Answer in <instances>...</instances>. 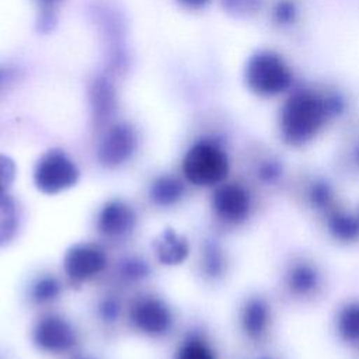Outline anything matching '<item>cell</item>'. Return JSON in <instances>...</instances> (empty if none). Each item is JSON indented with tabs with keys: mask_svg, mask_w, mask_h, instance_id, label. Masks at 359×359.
<instances>
[{
	"mask_svg": "<svg viewBox=\"0 0 359 359\" xmlns=\"http://www.w3.org/2000/svg\"><path fill=\"white\" fill-rule=\"evenodd\" d=\"M262 0H222V6L223 8L234 15H250L252 13H255L259 6H261Z\"/></svg>",
	"mask_w": 359,
	"mask_h": 359,
	"instance_id": "22",
	"label": "cell"
},
{
	"mask_svg": "<svg viewBox=\"0 0 359 359\" xmlns=\"http://www.w3.org/2000/svg\"><path fill=\"white\" fill-rule=\"evenodd\" d=\"M98 313L104 321H115L121 313V304L114 297H105L98 306Z\"/></svg>",
	"mask_w": 359,
	"mask_h": 359,
	"instance_id": "24",
	"label": "cell"
},
{
	"mask_svg": "<svg viewBox=\"0 0 359 359\" xmlns=\"http://www.w3.org/2000/svg\"><path fill=\"white\" fill-rule=\"evenodd\" d=\"M105 251L90 243H80L72 245L63 258L65 273L74 282L88 280L101 273L107 266Z\"/></svg>",
	"mask_w": 359,
	"mask_h": 359,
	"instance_id": "9",
	"label": "cell"
},
{
	"mask_svg": "<svg viewBox=\"0 0 359 359\" xmlns=\"http://www.w3.org/2000/svg\"><path fill=\"white\" fill-rule=\"evenodd\" d=\"M230 163L226 151L212 140L192 144L182 158L185 178L198 187H217L227 178Z\"/></svg>",
	"mask_w": 359,
	"mask_h": 359,
	"instance_id": "3",
	"label": "cell"
},
{
	"mask_svg": "<svg viewBox=\"0 0 359 359\" xmlns=\"http://www.w3.org/2000/svg\"><path fill=\"white\" fill-rule=\"evenodd\" d=\"M90 102L95 125L101 126L107 123L112 116L116 104L114 87L107 79L98 77L94 80L90 88Z\"/></svg>",
	"mask_w": 359,
	"mask_h": 359,
	"instance_id": "12",
	"label": "cell"
},
{
	"mask_svg": "<svg viewBox=\"0 0 359 359\" xmlns=\"http://www.w3.org/2000/svg\"><path fill=\"white\" fill-rule=\"evenodd\" d=\"M3 79H4V72H3V70H0V83L3 81Z\"/></svg>",
	"mask_w": 359,
	"mask_h": 359,
	"instance_id": "27",
	"label": "cell"
},
{
	"mask_svg": "<svg viewBox=\"0 0 359 359\" xmlns=\"http://www.w3.org/2000/svg\"><path fill=\"white\" fill-rule=\"evenodd\" d=\"M60 294V283L59 280L52 276H41L36 279L31 287V297L35 303H49L53 302Z\"/></svg>",
	"mask_w": 359,
	"mask_h": 359,
	"instance_id": "18",
	"label": "cell"
},
{
	"mask_svg": "<svg viewBox=\"0 0 359 359\" xmlns=\"http://www.w3.org/2000/svg\"><path fill=\"white\" fill-rule=\"evenodd\" d=\"M18 213L13 198L4 192L0 194V247L7 244L17 233Z\"/></svg>",
	"mask_w": 359,
	"mask_h": 359,
	"instance_id": "16",
	"label": "cell"
},
{
	"mask_svg": "<svg viewBox=\"0 0 359 359\" xmlns=\"http://www.w3.org/2000/svg\"><path fill=\"white\" fill-rule=\"evenodd\" d=\"M136 224V215L130 205L121 199H111L101 208L97 217L100 233L108 238H119L129 234Z\"/></svg>",
	"mask_w": 359,
	"mask_h": 359,
	"instance_id": "10",
	"label": "cell"
},
{
	"mask_svg": "<svg viewBox=\"0 0 359 359\" xmlns=\"http://www.w3.org/2000/svg\"><path fill=\"white\" fill-rule=\"evenodd\" d=\"M185 187L174 175H160L150 185V199L157 206H172L184 196Z\"/></svg>",
	"mask_w": 359,
	"mask_h": 359,
	"instance_id": "14",
	"label": "cell"
},
{
	"mask_svg": "<svg viewBox=\"0 0 359 359\" xmlns=\"http://www.w3.org/2000/svg\"><path fill=\"white\" fill-rule=\"evenodd\" d=\"M318 285V273L309 265H299L289 271L287 286L297 294L306 296L307 293L316 290Z\"/></svg>",
	"mask_w": 359,
	"mask_h": 359,
	"instance_id": "17",
	"label": "cell"
},
{
	"mask_svg": "<svg viewBox=\"0 0 359 359\" xmlns=\"http://www.w3.org/2000/svg\"><path fill=\"white\" fill-rule=\"evenodd\" d=\"M15 172L17 168L14 161L6 154H0V194L7 192V189L11 187Z\"/></svg>",
	"mask_w": 359,
	"mask_h": 359,
	"instance_id": "23",
	"label": "cell"
},
{
	"mask_svg": "<svg viewBox=\"0 0 359 359\" xmlns=\"http://www.w3.org/2000/svg\"><path fill=\"white\" fill-rule=\"evenodd\" d=\"M335 330L344 342L359 344V302H351L341 307L335 318Z\"/></svg>",
	"mask_w": 359,
	"mask_h": 359,
	"instance_id": "15",
	"label": "cell"
},
{
	"mask_svg": "<svg viewBox=\"0 0 359 359\" xmlns=\"http://www.w3.org/2000/svg\"><path fill=\"white\" fill-rule=\"evenodd\" d=\"M331 115L330 101L310 90L289 95L279 114V132L290 146H304L323 130Z\"/></svg>",
	"mask_w": 359,
	"mask_h": 359,
	"instance_id": "1",
	"label": "cell"
},
{
	"mask_svg": "<svg viewBox=\"0 0 359 359\" xmlns=\"http://www.w3.org/2000/svg\"><path fill=\"white\" fill-rule=\"evenodd\" d=\"M79 177L77 165L60 149L45 151L34 167V184L46 195H55L74 187Z\"/></svg>",
	"mask_w": 359,
	"mask_h": 359,
	"instance_id": "4",
	"label": "cell"
},
{
	"mask_svg": "<svg viewBox=\"0 0 359 359\" xmlns=\"http://www.w3.org/2000/svg\"><path fill=\"white\" fill-rule=\"evenodd\" d=\"M265 302L259 299L248 300L241 310V328L252 339L261 338L271 323V310Z\"/></svg>",
	"mask_w": 359,
	"mask_h": 359,
	"instance_id": "13",
	"label": "cell"
},
{
	"mask_svg": "<svg viewBox=\"0 0 359 359\" xmlns=\"http://www.w3.org/2000/svg\"><path fill=\"white\" fill-rule=\"evenodd\" d=\"M247 87L259 97H275L290 88L293 74L289 65L272 50L254 53L244 70Z\"/></svg>",
	"mask_w": 359,
	"mask_h": 359,
	"instance_id": "2",
	"label": "cell"
},
{
	"mask_svg": "<svg viewBox=\"0 0 359 359\" xmlns=\"http://www.w3.org/2000/svg\"><path fill=\"white\" fill-rule=\"evenodd\" d=\"M178 1L189 8H201V7L206 6L210 0H178Z\"/></svg>",
	"mask_w": 359,
	"mask_h": 359,
	"instance_id": "25",
	"label": "cell"
},
{
	"mask_svg": "<svg viewBox=\"0 0 359 359\" xmlns=\"http://www.w3.org/2000/svg\"><path fill=\"white\" fill-rule=\"evenodd\" d=\"M119 273L125 280L137 282L149 275V265L137 257H129L121 262Z\"/></svg>",
	"mask_w": 359,
	"mask_h": 359,
	"instance_id": "21",
	"label": "cell"
},
{
	"mask_svg": "<svg viewBox=\"0 0 359 359\" xmlns=\"http://www.w3.org/2000/svg\"><path fill=\"white\" fill-rule=\"evenodd\" d=\"M175 359H217L212 348L199 338H188L177 351Z\"/></svg>",
	"mask_w": 359,
	"mask_h": 359,
	"instance_id": "19",
	"label": "cell"
},
{
	"mask_svg": "<svg viewBox=\"0 0 359 359\" xmlns=\"http://www.w3.org/2000/svg\"><path fill=\"white\" fill-rule=\"evenodd\" d=\"M154 251L161 264L180 265L189 255V244L172 229H165L154 241Z\"/></svg>",
	"mask_w": 359,
	"mask_h": 359,
	"instance_id": "11",
	"label": "cell"
},
{
	"mask_svg": "<svg viewBox=\"0 0 359 359\" xmlns=\"http://www.w3.org/2000/svg\"><path fill=\"white\" fill-rule=\"evenodd\" d=\"M41 3H42V6L46 8L45 11H50L49 8L53 6V4H56L57 1H60V0H39Z\"/></svg>",
	"mask_w": 359,
	"mask_h": 359,
	"instance_id": "26",
	"label": "cell"
},
{
	"mask_svg": "<svg viewBox=\"0 0 359 359\" xmlns=\"http://www.w3.org/2000/svg\"><path fill=\"white\" fill-rule=\"evenodd\" d=\"M212 208L219 220L227 224H240L248 219L252 203L250 192L241 184L223 182L213 192Z\"/></svg>",
	"mask_w": 359,
	"mask_h": 359,
	"instance_id": "7",
	"label": "cell"
},
{
	"mask_svg": "<svg viewBox=\"0 0 359 359\" xmlns=\"http://www.w3.org/2000/svg\"><path fill=\"white\" fill-rule=\"evenodd\" d=\"M129 318L137 331L150 337L164 335L172 323L168 306L156 296H140L133 300Z\"/></svg>",
	"mask_w": 359,
	"mask_h": 359,
	"instance_id": "6",
	"label": "cell"
},
{
	"mask_svg": "<svg viewBox=\"0 0 359 359\" xmlns=\"http://www.w3.org/2000/svg\"><path fill=\"white\" fill-rule=\"evenodd\" d=\"M34 344L48 353H63L76 344V332L72 324L57 314L41 317L32 330Z\"/></svg>",
	"mask_w": 359,
	"mask_h": 359,
	"instance_id": "8",
	"label": "cell"
},
{
	"mask_svg": "<svg viewBox=\"0 0 359 359\" xmlns=\"http://www.w3.org/2000/svg\"><path fill=\"white\" fill-rule=\"evenodd\" d=\"M202 268L208 276L217 278L224 268V258L222 251L215 244H206L202 252Z\"/></svg>",
	"mask_w": 359,
	"mask_h": 359,
	"instance_id": "20",
	"label": "cell"
},
{
	"mask_svg": "<svg viewBox=\"0 0 359 359\" xmlns=\"http://www.w3.org/2000/svg\"><path fill=\"white\" fill-rule=\"evenodd\" d=\"M137 147V135L132 125L119 122L109 126L102 136L98 149L97 158L101 165L107 168H116L125 164Z\"/></svg>",
	"mask_w": 359,
	"mask_h": 359,
	"instance_id": "5",
	"label": "cell"
}]
</instances>
